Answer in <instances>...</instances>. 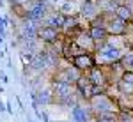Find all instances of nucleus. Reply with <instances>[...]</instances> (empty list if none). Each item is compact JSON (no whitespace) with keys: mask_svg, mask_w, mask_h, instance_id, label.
<instances>
[{"mask_svg":"<svg viewBox=\"0 0 133 122\" xmlns=\"http://www.w3.org/2000/svg\"><path fill=\"white\" fill-rule=\"evenodd\" d=\"M124 4H126L128 7H131V9H133V0H124Z\"/></svg>","mask_w":133,"mask_h":122,"instance_id":"21","label":"nucleus"},{"mask_svg":"<svg viewBox=\"0 0 133 122\" xmlns=\"http://www.w3.org/2000/svg\"><path fill=\"white\" fill-rule=\"evenodd\" d=\"M29 122H34V120H29Z\"/></svg>","mask_w":133,"mask_h":122,"instance_id":"25","label":"nucleus"},{"mask_svg":"<svg viewBox=\"0 0 133 122\" xmlns=\"http://www.w3.org/2000/svg\"><path fill=\"white\" fill-rule=\"evenodd\" d=\"M87 74V78L91 80V83L94 85V87H99V89H108V78H107V73H105V69H103V66H94V67H91L89 71L85 73Z\"/></svg>","mask_w":133,"mask_h":122,"instance_id":"5","label":"nucleus"},{"mask_svg":"<svg viewBox=\"0 0 133 122\" xmlns=\"http://www.w3.org/2000/svg\"><path fill=\"white\" fill-rule=\"evenodd\" d=\"M71 120L73 122H92L94 120V115H92L89 104L83 106L82 101H78L76 104L71 106Z\"/></svg>","mask_w":133,"mask_h":122,"instance_id":"6","label":"nucleus"},{"mask_svg":"<svg viewBox=\"0 0 133 122\" xmlns=\"http://www.w3.org/2000/svg\"><path fill=\"white\" fill-rule=\"evenodd\" d=\"M37 39H41L43 44H53L59 39H62V32L59 28L48 27V25H39V28H37Z\"/></svg>","mask_w":133,"mask_h":122,"instance_id":"7","label":"nucleus"},{"mask_svg":"<svg viewBox=\"0 0 133 122\" xmlns=\"http://www.w3.org/2000/svg\"><path fill=\"white\" fill-rule=\"evenodd\" d=\"M119 81H124V83H128V85H133V71H123Z\"/></svg>","mask_w":133,"mask_h":122,"instance_id":"17","label":"nucleus"},{"mask_svg":"<svg viewBox=\"0 0 133 122\" xmlns=\"http://www.w3.org/2000/svg\"><path fill=\"white\" fill-rule=\"evenodd\" d=\"M124 53H126L124 48L110 42L108 39L103 41V42H98L96 44V50L92 51L94 60H96L98 66H107V64H114V62H121Z\"/></svg>","mask_w":133,"mask_h":122,"instance_id":"1","label":"nucleus"},{"mask_svg":"<svg viewBox=\"0 0 133 122\" xmlns=\"http://www.w3.org/2000/svg\"><path fill=\"white\" fill-rule=\"evenodd\" d=\"M57 11L64 14V16H71V14H78L80 11V4H75L73 0H61L59 5H57Z\"/></svg>","mask_w":133,"mask_h":122,"instance_id":"13","label":"nucleus"},{"mask_svg":"<svg viewBox=\"0 0 133 122\" xmlns=\"http://www.w3.org/2000/svg\"><path fill=\"white\" fill-rule=\"evenodd\" d=\"M75 89L78 92V96L82 97L83 101H89L94 94H98V92H107L105 89H99V87H94L91 83V80L87 78V74L83 73L82 76L78 78V80L75 81Z\"/></svg>","mask_w":133,"mask_h":122,"instance_id":"4","label":"nucleus"},{"mask_svg":"<svg viewBox=\"0 0 133 122\" xmlns=\"http://www.w3.org/2000/svg\"><path fill=\"white\" fill-rule=\"evenodd\" d=\"M92 122H96V120H92Z\"/></svg>","mask_w":133,"mask_h":122,"instance_id":"26","label":"nucleus"},{"mask_svg":"<svg viewBox=\"0 0 133 122\" xmlns=\"http://www.w3.org/2000/svg\"><path fill=\"white\" fill-rule=\"evenodd\" d=\"M71 39L80 46V48H83L85 51H89V53H92V51L96 50V41L91 37V34H89V30H76L75 34L71 35Z\"/></svg>","mask_w":133,"mask_h":122,"instance_id":"8","label":"nucleus"},{"mask_svg":"<svg viewBox=\"0 0 133 122\" xmlns=\"http://www.w3.org/2000/svg\"><path fill=\"white\" fill-rule=\"evenodd\" d=\"M62 23H64V14H61L59 11H50L44 20L41 21V25H48V27H53V28H62Z\"/></svg>","mask_w":133,"mask_h":122,"instance_id":"12","label":"nucleus"},{"mask_svg":"<svg viewBox=\"0 0 133 122\" xmlns=\"http://www.w3.org/2000/svg\"><path fill=\"white\" fill-rule=\"evenodd\" d=\"M30 0H14V4H21V5H27Z\"/></svg>","mask_w":133,"mask_h":122,"instance_id":"20","label":"nucleus"},{"mask_svg":"<svg viewBox=\"0 0 133 122\" xmlns=\"http://www.w3.org/2000/svg\"><path fill=\"white\" fill-rule=\"evenodd\" d=\"M105 16V28L108 32V35H126L130 23L119 18L117 14H108V12H101Z\"/></svg>","mask_w":133,"mask_h":122,"instance_id":"3","label":"nucleus"},{"mask_svg":"<svg viewBox=\"0 0 133 122\" xmlns=\"http://www.w3.org/2000/svg\"><path fill=\"white\" fill-rule=\"evenodd\" d=\"M71 64L76 67V69H80L82 73H87L91 67H94V66H96V60H94V55H92V53L85 51V53H80V55L73 57V59H71Z\"/></svg>","mask_w":133,"mask_h":122,"instance_id":"9","label":"nucleus"},{"mask_svg":"<svg viewBox=\"0 0 133 122\" xmlns=\"http://www.w3.org/2000/svg\"><path fill=\"white\" fill-rule=\"evenodd\" d=\"M99 7H98V4H96V0H83L82 4H80V11H78V14H80V18L87 21H92L96 16H99Z\"/></svg>","mask_w":133,"mask_h":122,"instance_id":"10","label":"nucleus"},{"mask_svg":"<svg viewBox=\"0 0 133 122\" xmlns=\"http://www.w3.org/2000/svg\"><path fill=\"white\" fill-rule=\"evenodd\" d=\"M32 101H36L39 106H48V104H53L55 103V96H53V92L51 89H37V90L32 92Z\"/></svg>","mask_w":133,"mask_h":122,"instance_id":"11","label":"nucleus"},{"mask_svg":"<svg viewBox=\"0 0 133 122\" xmlns=\"http://www.w3.org/2000/svg\"><path fill=\"white\" fill-rule=\"evenodd\" d=\"M121 66L124 71H133V51H126L121 59Z\"/></svg>","mask_w":133,"mask_h":122,"instance_id":"16","label":"nucleus"},{"mask_svg":"<svg viewBox=\"0 0 133 122\" xmlns=\"http://www.w3.org/2000/svg\"><path fill=\"white\" fill-rule=\"evenodd\" d=\"M131 112H133V106H131Z\"/></svg>","mask_w":133,"mask_h":122,"instance_id":"24","label":"nucleus"},{"mask_svg":"<svg viewBox=\"0 0 133 122\" xmlns=\"http://www.w3.org/2000/svg\"><path fill=\"white\" fill-rule=\"evenodd\" d=\"M89 34H91L92 39L96 41V44L107 41V37H108V32L105 28V25H91L89 27Z\"/></svg>","mask_w":133,"mask_h":122,"instance_id":"14","label":"nucleus"},{"mask_svg":"<svg viewBox=\"0 0 133 122\" xmlns=\"http://www.w3.org/2000/svg\"><path fill=\"white\" fill-rule=\"evenodd\" d=\"M87 104H89V108H91L94 117H98L101 113H119V110H121L117 99H114L108 92H98V94H94L91 99L87 101Z\"/></svg>","mask_w":133,"mask_h":122,"instance_id":"2","label":"nucleus"},{"mask_svg":"<svg viewBox=\"0 0 133 122\" xmlns=\"http://www.w3.org/2000/svg\"><path fill=\"white\" fill-rule=\"evenodd\" d=\"M2 112H5V104H4V103H0V113Z\"/></svg>","mask_w":133,"mask_h":122,"instance_id":"22","label":"nucleus"},{"mask_svg":"<svg viewBox=\"0 0 133 122\" xmlns=\"http://www.w3.org/2000/svg\"><path fill=\"white\" fill-rule=\"evenodd\" d=\"M5 112H7V113H11V115L14 113V112H12V104H11V103H7V104H5Z\"/></svg>","mask_w":133,"mask_h":122,"instance_id":"19","label":"nucleus"},{"mask_svg":"<svg viewBox=\"0 0 133 122\" xmlns=\"http://www.w3.org/2000/svg\"><path fill=\"white\" fill-rule=\"evenodd\" d=\"M0 81H2V83H9V78H7V74L2 71V69H0Z\"/></svg>","mask_w":133,"mask_h":122,"instance_id":"18","label":"nucleus"},{"mask_svg":"<svg viewBox=\"0 0 133 122\" xmlns=\"http://www.w3.org/2000/svg\"><path fill=\"white\" fill-rule=\"evenodd\" d=\"M115 14H117L119 18H123L124 21H128V23H131V21H133V9H131V7H128L126 4H121V5L115 9Z\"/></svg>","mask_w":133,"mask_h":122,"instance_id":"15","label":"nucleus"},{"mask_svg":"<svg viewBox=\"0 0 133 122\" xmlns=\"http://www.w3.org/2000/svg\"><path fill=\"white\" fill-rule=\"evenodd\" d=\"M59 122H73V120H59Z\"/></svg>","mask_w":133,"mask_h":122,"instance_id":"23","label":"nucleus"}]
</instances>
